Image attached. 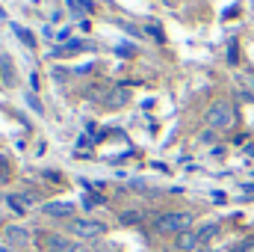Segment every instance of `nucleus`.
Here are the masks:
<instances>
[{
  "label": "nucleus",
  "instance_id": "17",
  "mask_svg": "<svg viewBox=\"0 0 254 252\" xmlns=\"http://www.w3.org/2000/svg\"><path fill=\"white\" fill-rule=\"evenodd\" d=\"M198 139H201V142H210V139H213V130H204V133H201Z\"/></svg>",
  "mask_w": 254,
  "mask_h": 252
},
{
  "label": "nucleus",
  "instance_id": "1",
  "mask_svg": "<svg viewBox=\"0 0 254 252\" xmlns=\"http://www.w3.org/2000/svg\"><path fill=\"white\" fill-rule=\"evenodd\" d=\"M192 226V214L190 211H169V214H160L157 220H154V229L160 232V235H184V232H190Z\"/></svg>",
  "mask_w": 254,
  "mask_h": 252
},
{
  "label": "nucleus",
  "instance_id": "11",
  "mask_svg": "<svg viewBox=\"0 0 254 252\" xmlns=\"http://www.w3.org/2000/svg\"><path fill=\"white\" fill-rule=\"evenodd\" d=\"M12 30H15V36L24 42V45H30V48H36V39H33V33H27L24 27H18V24H12Z\"/></svg>",
  "mask_w": 254,
  "mask_h": 252
},
{
  "label": "nucleus",
  "instance_id": "20",
  "mask_svg": "<svg viewBox=\"0 0 254 252\" xmlns=\"http://www.w3.org/2000/svg\"><path fill=\"white\" fill-rule=\"evenodd\" d=\"M0 252H9V250H0Z\"/></svg>",
  "mask_w": 254,
  "mask_h": 252
},
{
  "label": "nucleus",
  "instance_id": "16",
  "mask_svg": "<svg viewBox=\"0 0 254 252\" xmlns=\"http://www.w3.org/2000/svg\"><path fill=\"white\" fill-rule=\"evenodd\" d=\"M27 104H30V107L36 110V113H42V101L36 98V92H30V95H27Z\"/></svg>",
  "mask_w": 254,
  "mask_h": 252
},
{
  "label": "nucleus",
  "instance_id": "15",
  "mask_svg": "<svg viewBox=\"0 0 254 252\" xmlns=\"http://www.w3.org/2000/svg\"><path fill=\"white\" fill-rule=\"evenodd\" d=\"M6 178H9V157L0 154V181H6Z\"/></svg>",
  "mask_w": 254,
  "mask_h": 252
},
{
  "label": "nucleus",
  "instance_id": "19",
  "mask_svg": "<svg viewBox=\"0 0 254 252\" xmlns=\"http://www.w3.org/2000/svg\"><path fill=\"white\" fill-rule=\"evenodd\" d=\"M198 252H216V250H210V247H201V250H198Z\"/></svg>",
  "mask_w": 254,
  "mask_h": 252
},
{
  "label": "nucleus",
  "instance_id": "10",
  "mask_svg": "<svg viewBox=\"0 0 254 252\" xmlns=\"http://www.w3.org/2000/svg\"><path fill=\"white\" fill-rule=\"evenodd\" d=\"M6 205L15 211V217H24V214H27V202H24L21 196H6Z\"/></svg>",
  "mask_w": 254,
  "mask_h": 252
},
{
  "label": "nucleus",
  "instance_id": "5",
  "mask_svg": "<svg viewBox=\"0 0 254 252\" xmlns=\"http://www.w3.org/2000/svg\"><path fill=\"white\" fill-rule=\"evenodd\" d=\"M127 101H130V89L127 86H116L113 92H107L104 107L107 110H122V107H127Z\"/></svg>",
  "mask_w": 254,
  "mask_h": 252
},
{
  "label": "nucleus",
  "instance_id": "12",
  "mask_svg": "<svg viewBox=\"0 0 254 252\" xmlns=\"http://www.w3.org/2000/svg\"><path fill=\"white\" fill-rule=\"evenodd\" d=\"M68 6H71L74 12H80V9H83V12H95V3H92V0H68Z\"/></svg>",
  "mask_w": 254,
  "mask_h": 252
},
{
  "label": "nucleus",
  "instance_id": "3",
  "mask_svg": "<svg viewBox=\"0 0 254 252\" xmlns=\"http://www.w3.org/2000/svg\"><path fill=\"white\" fill-rule=\"evenodd\" d=\"M104 232H107V226H104V223H98V220H74V223H71V235H74V238H80V241L101 238Z\"/></svg>",
  "mask_w": 254,
  "mask_h": 252
},
{
  "label": "nucleus",
  "instance_id": "13",
  "mask_svg": "<svg viewBox=\"0 0 254 252\" xmlns=\"http://www.w3.org/2000/svg\"><path fill=\"white\" fill-rule=\"evenodd\" d=\"M119 220H122V226H136V223L142 220V214H139V211H125Z\"/></svg>",
  "mask_w": 254,
  "mask_h": 252
},
{
  "label": "nucleus",
  "instance_id": "18",
  "mask_svg": "<svg viewBox=\"0 0 254 252\" xmlns=\"http://www.w3.org/2000/svg\"><path fill=\"white\" fill-rule=\"evenodd\" d=\"M231 252H249V250H246V244H237V247H234Z\"/></svg>",
  "mask_w": 254,
  "mask_h": 252
},
{
  "label": "nucleus",
  "instance_id": "14",
  "mask_svg": "<svg viewBox=\"0 0 254 252\" xmlns=\"http://www.w3.org/2000/svg\"><path fill=\"white\" fill-rule=\"evenodd\" d=\"M145 33H148V36H154L157 42H163V33H160V27H157V21H151V24L145 27Z\"/></svg>",
  "mask_w": 254,
  "mask_h": 252
},
{
  "label": "nucleus",
  "instance_id": "9",
  "mask_svg": "<svg viewBox=\"0 0 254 252\" xmlns=\"http://www.w3.org/2000/svg\"><path fill=\"white\" fill-rule=\"evenodd\" d=\"M219 232H222V229H219L216 223H207V226H201V229H198V241H201V247H207V244H210V241H213Z\"/></svg>",
  "mask_w": 254,
  "mask_h": 252
},
{
  "label": "nucleus",
  "instance_id": "8",
  "mask_svg": "<svg viewBox=\"0 0 254 252\" xmlns=\"http://www.w3.org/2000/svg\"><path fill=\"white\" fill-rule=\"evenodd\" d=\"M3 238H6L9 244H18V247H24V244L30 241V232H27V229H21V226H9V229L3 232Z\"/></svg>",
  "mask_w": 254,
  "mask_h": 252
},
{
  "label": "nucleus",
  "instance_id": "2",
  "mask_svg": "<svg viewBox=\"0 0 254 252\" xmlns=\"http://www.w3.org/2000/svg\"><path fill=\"white\" fill-rule=\"evenodd\" d=\"M234 104L231 101H213L210 107H207V113H204V122L210 130H228V127L234 125Z\"/></svg>",
  "mask_w": 254,
  "mask_h": 252
},
{
  "label": "nucleus",
  "instance_id": "7",
  "mask_svg": "<svg viewBox=\"0 0 254 252\" xmlns=\"http://www.w3.org/2000/svg\"><path fill=\"white\" fill-rule=\"evenodd\" d=\"M42 211H45L48 217H71L77 208H74L71 202H48V205H42Z\"/></svg>",
  "mask_w": 254,
  "mask_h": 252
},
{
  "label": "nucleus",
  "instance_id": "6",
  "mask_svg": "<svg viewBox=\"0 0 254 252\" xmlns=\"http://www.w3.org/2000/svg\"><path fill=\"white\" fill-rule=\"evenodd\" d=\"M175 247H178V250L181 252H198L201 250V241H198V232H184V235H178V238H175Z\"/></svg>",
  "mask_w": 254,
  "mask_h": 252
},
{
  "label": "nucleus",
  "instance_id": "4",
  "mask_svg": "<svg viewBox=\"0 0 254 252\" xmlns=\"http://www.w3.org/2000/svg\"><path fill=\"white\" fill-rule=\"evenodd\" d=\"M45 247H48V252H86L80 241H71V238H63V235H48Z\"/></svg>",
  "mask_w": 254,
  "mask_h": 252
}]
</instances>
